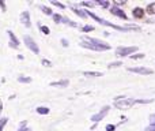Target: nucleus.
<instances>
[{
    "label": "nucleus",
    "instance_id": "1",
    "mask_svg": "<svg viewBox=\"0 0 155 131\" xmlns=\"http://www.w3.org/2000/svg\"><path fill=\"white\" fill-rule=\"evenodd\" d=\"M87 15L88 17H91L93 19H95L97 22H99L101 25H105V26H110V28L116 29V30H120V32H128V30H139L138 26H117V25H113L112 22H108L105 21V19H102V18H99L98 15H95L94 12H91V11H87Z\"/></svg>",
    "mask_w": 155,
    "mask_h": 131
},
{
    "label": "nucleus",
    "instance_id": "2",
    "mask_svg": "<svg viewBox=\"0 0 155 131\" xmlns=\"http://www.w3.org/2000/svg\"><path fill=\"white\" fill-rule=\"evenodd\" d=\"M136 104L135 98H125V97H117L114 101V106L118 109H129L131 106Z\"/></svg>",
    "mask_w": 155,
    "mask_h": 131
},
{
    "label": "nucleus",
    "instance_id": "3",
    "mask_svg": "<svg viewBox=\"0 0 155 131\" xmlns=\"http://www.w3.org/2000/svg\"><path fill=\"white\" fill-rule=\"evenodd\" d=\"M138 51V46H118L116 49V55L120 57L132 56V53Z\"/></svg>",
    "mask_w": 155,
    "mask_h": 131
},
{
    "label": "nucleus",
    "instance_id": "4",
    "mask_svg": "<svg viewBox=\"0 0 155 131\" xmlns=\"http://www.w3.org/2000/svg\"><path fill=\"white\" fill-rule=\"evenodd\" d=\"M23 43L26 44V46H27V48L32 51L33 53H35V55H38V53H39L38 45L35 44V41L32 38V37H30V35H25V37H23Z\"/></svg>",
    "mask_w": 155,
    "mask_h": 131
},
{
    "label": "nucleus",
    "instance_id": "5",
    "mask_svg": "<svg viewBox=\"0 0 155 131\" xmlns=\"http://www.w3.org/2000/svg\"><path fill=\"white\" fill-rule=\"evenodd\" d=\"M80 46H83V48H87V49H91V51H98V52H101V51H109L110 49V45L99 46V45H95V44H90V43H87V41H82Z\"/></svg>",
    "mask_w": 155,
    "mask_h": 131
},
{
    "label": "nucleus",
    "instance_id": "6",
    "mask_svg": "<svg viewBox=\"0 0 155 131\" xmlns=\"http://www.w3.org/2000/svg\"><path fill=\"white\" fill-rule=\"evenodd\" d=\"M109 109H110V108H109V106H108V105H106V106H103V108H102V109H101V111H99L98 114L93 115V116H91V122H94V123H98L99 120H102L103 117H105L106 115H108V112H109Z\"/></svg>",
    "mask_w": 155,
    "mask_h": 131
},
{
    "label": "nucleus",
    "instance_id": "7",
    "mask_svg": "<svg viewBox=\"0 0 155 131\" xmlns=\"http://www.w3.org/2000/svg\"><path fill=\"white\" fill-rule=\"evenodd\" d=\"M129 72H135V74H141V75H151L154 71L151 68H147V67H131L128 68Z\"/></svg>",
    "mask_w": 155,
    "mask_h": 131
},
{
    "label": "nucleus",
    "instance_id": "8",
    "mask_svg": "<svg viewBox=\"0 0 155 131\" xmlns=\"http://www.w3.org/2000/svg\"><path fill=\"white\" fill-rule=\"evenodd\" d=\"M110 12H112L113 15H116V17L121 18V19H128L127 14H125V12H124L120 7H117V6H113V7H110Z\"/></svg>",
    "mask_w": 155,
    "mask_h": 131
},
{
    "label": "nucleus",
    "instance_id": "9",
    "mask_svg": "<svg viewBox=\"0 0 155 131\" xmlns=\"http://www.w3.org/2000/svg\"><path fill=\"white\" fill-rule=\"evenodd\" d=\"M82 41H87V43H90V44H95V45H99V46H105V45H108L106 43H103L102 40H98V38H93V37H82Z\"/></svg>",
    "mask_w": 155,
    "mask_h": 131
},
{
    "label": "nucleus",
    "instance_id": "10",
    "mask_svg": "<svg viewBox=\"0 0 155 131\" xmlns=\"http://www.w3.org/2000/svg\"><path fill=\"white\" fill-rule=\"evenodd\" d=\"M21 22L26 28H30L32 26V21H30V14H29V11H23L21 14Z\"/></svg>",
    "mask_w": 155,
    "mask_h": 131
},
{
    "label": "nucleus",
    "instance_id": "11",
    "mask_svg": "<svg viewBox=\"0 0 155 131\" xmlns=\"http://www.w3.org/2000/svg\"><path fill=\"white\" fill-rule=\"evenodd\" d=\"M70 85V81L68 79H61V81H57V82H50V86L53 88H57V86H60V88H67Z\"/></svg>",
    "mask_w": 155,
    "mask_h": 131
},
{
    "label": "nucleus",
    "instance_id": "12",
    "mask_svg": "<svg viewBox=\"0 0 155 131\" xmlns=\"http://www.w3.org/2000/svg\"><path fill=\"white\" fill-rule=\"evenodd\" d=\"M144 12L146 11L143 10V8L140 7H135L133 11H132V15H133V18H138V19H140V18L144 17Z\"/></svg>",
    "mask_w": 155,
    "mask_h": 131
},
{
    "label": "nucleus",
    "instance_id": "13",
    "mask_svg": "<svg viewBox=\"0 0 155 131\" xmlns=\"http://www.w3.org/2000/svg\"><path fill=\"white\" fill-rule=\"evenodd\" d=\"M83 75L85 77H102V72H98V71H85Z\"/></svg>",
    "mask_w": 155,
    "mask_h": 131
},
{
    "label": "nucleus",
    "instance_id": "14",
    "mask_svg": "<svg viewBox=\"0 0 155 131\" xmlns=\"http://www.w3.org/2000/svg\"><path fill=\"white\" fill-rule=\"evenodd\" d=\"M71 7H72V10H74L75 14H78L80 18H86V17H87V12H86V11H82V10H79V8H75L74 6H71Z\"/></svg>",
    "mask_w": 155,
    "mask_h": 131
},
{
    "label": "nucleus",
    "instance_id": "15",
    "mask_svg": "<svg viewBox=\"0 0 155 131\" xmlns=\"http://www.w3.org/2000/svg\"><path fill=\"white\" fill-rule=\"evenodd\" d=\"M37 112H38L39 115H48L50 112V109L46 108V106H38V108H37Z\"/></svg>",
    "mask_w": 155,
    "mask_h": 131
},
{
    "label": "nucleus",
    "instance_id": "16",
    "mask_svg": "<svg viewBox=\"0 0 155 131\" xmlns=\"http://www.w3.org/2000/svg\"><path fill=\"white\" fill-rule=\"evenodd\" d=\"M8 35H10V40H11V43H14L15 45H18L19 46V41H18V38L15 37V34H14V32H11V30H8Z\"/></svg>",
    "mask_w": 155,
    "mask_h": 131
},
{
    "label": "nucleus",
    "instance_id": "17",
    "mask_svg": "<svg viewBox=\"0 0 155 131\" xmlns=\"http://www.w3.org/2000/svg\"><path fill=\"white\" fill-rule=\"evenodd\" d=\"M18 82H21V83H30L32 78L30 77H25V75H21V77H18Z\"/></svg>",
    "mask_w": 155,
    "mask_h": 131
},
{
    "label": "nucleus",
    "instance_id": "18",
    "mask_svg": "<svg viewBox=\"0 0 155 131\" xmlns=\"http://www.w3.org/2000/svg\"><path fill=\"white\" fill-rule=\"evenodd\" d=\"M146 12L150 15H154L155 14V3H151V4H148L147 8H146Z\"/></svg>",
    "mask_w": 155,
    "mask_h": 131
},
{
    "label": "nucleus",
    "instance_id": "19",
    "mask_svg": "<svg viewBox=\"0 0 155 131\" xmlns=\"http://www.w3.org/2000/svg\"><path fill=\"white\" fill-rule=\"evenodd\" d=\"M38 29L39 30H41V32L44 33V34H49L50 33V30H49V28H48V26H45V25H41V23H38Z\"/></svg>",
    "mask_w": 155,
    "mask_h": 131
},
{
    "label": "nucleus",
    "instance_id": "20",
    "mask_svg": "<svg viewBox=\"0 0 155 131\" xmlns=\"http://www.w3.org/2000/svg\"><path fill=\"white\" fill-rule=\"evenodd\" d=\"M63 22H64V23H67V25H70V26H72V28H78L76 22H74V21H71V19H68L67 17H64Z\"/></svg>",
    "mask_w": 155,
    "mask_h": 131
},
{
    "label": "nucleus",
    "instance_id": "21",
    "mask_svg": "<svg viewBox=\"0 0 155 131\" xmlns=\"http://www.w3.org/2000/svg\"><path fill=\"white\" fill-rule=\"evenodd\" d=\"M39 8L42 10V12H44V14H46V15H53V14H52V10H50L49 7H46V6H44V4H42V6H39Z\"/></svg>",
    "mask_w": 155,
    "mask_h": 131
},
{
    "label": "nucleus",
    "instance_id": "22",
    "mask_svg": "<svg viewBox=\"0 0 155 131\" xmlns=\"http://www.w3.org/2000/svg\"><path fill=\"white\" fill-rule=\"evenodd\" d=\"M63 19H64V17H61V15L53 14V21L56 22V23H61V22H63Z\"/></svg>",
    "mask_w": 155,
    "mask_h": 131
},
{
    "label": "nucleus",
    "instance_id": "23",
    "mask_svg": "<svg viewBox=\"0 0 155 131\" xmlns=\"http://www.w3.org/2000/svg\"><path fill=\"white\" fill-rule=\"evenodd\" d=\"M50 4H53V6H56V7L61 8V10H65V6H64L63 3H59V1H56V0H50Z\"/></svg>",
    "mask_w": 155,
    "mask_h": 131
},
{
    "label": "nucleus",
    "instance_id": "24",
    "mask_svg": "<svg viewBox=\"0 0 155 131\" xmlns=\"http://www.w3.org/2000/svg\"><path fill=\"white\" fill-rule=\"evenodd\" d=\"M95 4H99V6H101V7H103V8H108L110 6L109 1H102V0H97V1H95Z\"/></svg>",
    "mask_w": 155,
    "mask_h": 131
},
{
    "label": "nucleus",
    "instance_id": "25",
    "mask_svg": "<svg viewBox=\"0 0 155 131\" xmlns=\"http://www.w3.org/2000/svg\"><path fill=\"white\" fill-rule=\"evenodd\" d=\"M7 122H8L7 117H1V119H0V131H3L4 126L7 124Z\"/></svg>",
    "mask_w": 155,
    "mask_h": 131
},
{
    "label": "nucleus",
    "instance_id": "26",
    "mask_svg": "<svg viewBox=\"0 0 155 131\" xmlns=\"http://www.w3.org/2000/svg\"><path fill=\"white\" fill-rule=\"evenodd\" d=\"M120 66H123V63H121V62H113V63H109V64H108V67H109V68L120 67Z\"/></svg>",
    "mask_w": 155,
    "mask_h": 131
},
{
    "label": "nucleus",
    "instance_id": "27",
    "mask_svg": "<svg viewBox=\"0 0 155 131\" xmlns=\"http://www.w3.org/2000/svg\"><path fill=\"white\" fill-rule=\"evenodd\" d=\"M132 60H138V59H143L144 57V53H136V55H132V56H129Z\"/></svg>",
    "mask_w": 155,
    "mask_h": 131
},
{
    "label": "nucleus",
    "instance_id": "28",
    "mask_svg": "<svg viewBox=\"0 0 155 131\" xmlns=\"http://www.w3.org/2000/svg\"><path fill=\"white\" fill-rule=\"evenodd\" d=\"M18 131H32V130H30L29 127H26V122L23 120V122L21 123V128H19Z\"/></svg>",
    "mask_w": 155,
    "mask_h": 131
},
{
    "label": "nucleus",
    "instance_id": "29",
    "mask_svg": "<svg viewBox=\"0 0 155 131\" xmlns=\"http://www.w3.org/2000/svg\"><path fill=\"white\" fill-rule=\"evenodd\" d=\"M154 100L152 98H150V100H136V104H150V103H152Z\"/></svg>",
    "mask_w": 155,
    "mask_h": 131
},
{
    "label": "nucleus",
    "instance_id": "30",
    "mask_svg": "<svg viewBox=\"0 0 155 131\" xmlns=\"http://www.w3.org/2000/svg\"><path fill=\"white\" fill-rule=\"evenodd\" d=\"M91 30H94V26H90V25H86L82 28V32H91Z\"/></svg>",
    "mask_w": 155,
    "mask_h": 131
},
{
    "label": "nucleus",
    "instance_id": "31",
    "mask_svg": "<svg viewBox=\"0 0 155 131\" xmlns=\"http://www.w3.org/2000/svg\"><path fill=\"white\" fill-rule=\"evenodd\" d=\"M82 6H85V7H94L95 3H91V1H82Z\"/></svg>",
    "mask_w": 155,
    "mask_h": 131
},
{
    "label": "nucleus",
    "instance_id": "32",
    "mask_svg": "<svg viewBox=\"0 0 155 131\" xmlns=\"http://www.w3.org/2000/svg\"><path fill=\"white\" fill-rule=\"evenodd\" d=\"M116 130V126L114 124H108L106 126V131H114Z\"/></svg>",
    "mask_w": 155,
    "mask_h": 131
},
{
    "label": "nucleus",
    "instance_id": "33",
    "mask_svg": "<svg viewBox=\"0 0 155 131\" xmlns=\"http://www.w3.org/2000/svg\"><path fill=\"white\" fill-rule=\"evenodd\" d=\"M42 64L45 67H52V63H50L49 60H46V59H42Z\"/></svg>",
    "mask_w": 155,
    "mask_h": 131
},
{
    "label": "nucleus",
    "instance_id": "34",
    "mask_svg": "<svg viewBox=\"0 0 155 131\" xmlns=\"http://www.w3.org/2000/svg\"><path fill=\"white\" fill-rule=\"evenodd\" d=\"M144 131H155V124H151V126H148Z\"/></svg>",
    "mask_w": 155,
    "mask_h": 131
},
{
    "label": "nucleus",
    "instance_id": "35",
    "mask_svg": "<svg viewBox=\"0 0 155 131\" xmlns=\"http://www.w3.org/2000/svg\"><path fill=\"white\" fill-rule=\"evenodd\" d=\"M61 44H63L64 46H68V45H70V44H68V41H67L65 38H61Z\"/></svg>",
    "mask_w": 155,
    "mask_h": 131
},
{
    "label": "nucleus",
    "instance_id": "36",
    "mask_svg": "<svg viewBox=\"0 0 155 131\" xmlns=\"http://www.w3.org/2000/svg\"><path fill=\"white\" fill-rule=\"evenodd\" d=\"M0 7H1L3 11H6V4H4V1H0Z\"/></svg>",
    "mask_w": 155,
    "mask_h": 131
},
{
    "label": "nucleus",
    "instance_id": "37",
    "mask_svg": "<svg viewBox=\"0 0 155 131\" xmlns=\"http://www.w3.org/2000/svg\"><path fill=\"white\" fill-rule=\"evenodd\" d=\"M0 109H1V104H0Z\"/></svg>",
    "mask_w": 155,
    "mask_h": 131
}]
</instances>
